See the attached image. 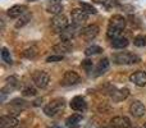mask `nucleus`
<instances>
[{"instance_id": "f257e3e1", "label": "nucleus", "mask_w": 146, "mask_h": 128, "mask_svg": "<svg viewBox=\"0 0 146 128\" xmlns=\"http://www.w3.org/2000/svg\"><path fill=\"white\" fill-rule=\"evenodd\" d=\"M124 27H126V18L121 14H114L113 17L109 19L106 35L111 38H115V37H118L119 33L123 31Z\"/></svg>"}, {"instance_id": "f03ea898", "label": "nucleus", "mask_w": 146, "mask_h": 128, "mask_svg": "<svg viewBox=\"0 0 146 128\" xmlns=\"http://www.w3.org/2000/svg\"><path fill=\"white\" fill-rule=\"evenodd\" d=\"M113 62L117 64H135L141 62V58L139 55H136V54L121 51V53L113 54Z\"/></svg>"}, {"instance_id": "7ed1b4c3", "label": "nucleus", "mask_w": 146, "mask_h": 128, "mask_svg": "<svg viewBox=\"0 0 146 128\" xmlns=\"http://www.w3.org/2000/svg\"><path fill=\"white\" fill-rule=\"evenodd\" d=\"M66 106V101H64L63 97H58L54 99L53 101L48 104V105L44 106V113L48 117H55L56 114H59Z\"/></svg>"}, {"instance_id": "20e7f679", "label": "nucleus", "mask_w": 146, "mask_h": 128, "mask_svg": "<svg viewBox=\"0 0 146 128\" xmlns=\"http://www.w3.org/2000/svg\"><path fill=\"white\" fill-rule=\"evenodd\" d=\"M68 18L64 14H59V15H54V18L50 21V27L54 32L60 35L67 27H68Z\"/></svg>"}, {"instance_id": "39448f33", "label": "nucleus", "mask_w": 146, "mask_h": 128, "mask_svg": "<svg viewBox=\"0 0 146 128\" xmlns=\"http://www.w3.org/2000/svg\"><path fill=\"white\" fill-rule=\"evenodd\" d=\"M32 81L38 88H45V87H48L50 77H49V74L46 72H44V70H36L32 74Z\"/></svg>"}, {"instance_id": "423d86ee", "label": "nucleus", "mask_w": 146, "mask_h": 128, "mask_svg": "<svg viewBox=\"0 0 146 128\" xmlns=\"http://www.w3.org/2000/svg\"><path fill=\"white\" fill-rule=\"evenodd\" d=\"M129 113L135 118H141L146 114V108L140 100H133L129 105Z\"/></svg>"}, {"instance_id": "0eeeda50", "label": "nucleus", "mask_w": 146, "mask_h": 128, "mask_svg": "<svg viewBox=\"0 0 146 128\" xmlns=\"http://www.w3.org/2000/svg\"><path fill=\"white\" fill-rule=\"evenodd\" d=\"M80 80H81V77L77 72H74V70H67V72L64 73L63 78H62L60 83L63 86H73L80 82Z\"/></svg>"}, {"instance_id": "6e6552de", "label": "nucleus", "mask_w": 146, "mask_h": 128, "mask_svg": "<svg viewBox=\"0 0 146 128\" xmlns=\"http://www.w3.org/2000/svg\"><path fill=\"white\" fill-rule=\"evenodd\" d=\"M71 17L73 21V25L76 26H82L83 23L87 21V13L83 9H80V8H76L71 12Z\"/></svg>"}, {"instance_id": "1a4fd4ad", "label": "nucleus", "mask_w": 146, "mask_h": 128, "mask_svg": "<svg viewBox=\"0 0 146 128\" xmlns=\"http://www.w3.org/2000/svg\"><path fill=\"white\" fill-rule=\"evenodd\" d=\"M28 105H30V104H28L26 100L14 99V100H12L9 104V110H10V113H13V114H19L22 110L27 109Z\"/></svg>"}, {"instance_id": "9d476101", "label": "nucleus", "mask_w": 146, "mask_h": 128, "mask_svg": "<svg viewBox=\"0 0 146 128\" xmlns=\"http://www.w3.org/2000/svg\"><path fill=\"white\" fill-rule=\"evenodd\" d=\"M99 33V27L96 25H90V26H86L82 31H81V36L85 38L86 41H91L98 36Z\"/></svg>"}, {"instance_id": "9b49d317", "label": "nucleus", "mask_w": 146, "mask_h": 128, "mask_svg": "<svg viewBox=\"0 0 146 128\" xmlns=\"http://www.w3.org/2000/svg\"><path fill=\"white\" fill-rule=\"evenodd\" d=\"M78 27H80V26H76V25L68 26V27H67L66 30L60 33V40L62 41H67V42H71L73 38H74V36L77 35Z\"/></svg>"}, {"instance_id": "f8f14e48", "label": "nucleus", "mask_w": 146, "mask_h": 128, "mask_svg": "<svg viewBox=\"0 0 146 128\" xmlns=\"http://www.w3.org/2000/svg\"><path fill=\"white\" fill-rule=\"evenodd\" d=\"M129 81L133 82L139 87H144L146 85V72H144V70H136L135 73H132L129 76Z\"/></svg>"}, {"instance_id": "ddd939ff", "label": "nucleus", "mask_w": 146, "mask_h": 128, "mask_svg": "<svg viewBox=\"0 0 146 128\" xmlns=\"http://www.w3.org/2000/svg\"><path fill=\"white\" fill-rule=\"evenodd\" d=\"M69 105L76 111H85L86 108H87V103H86L85 97H82V96H74L71 100Z\"/></svg>"}, {"instance_id": "4468645a", "label": "nucleus", "mask_w": 146, "mask_h": 128, "mask_svg": "<svg viewBox=\"0 0 146 128\" xmlns=\"http://www.w3.org/2000/svg\"><path fill=\"white\" fill-rule=\"evenodd\" d=\"M26 10H27V7H26V5L17 4V5L10 7L9 9L7 10V14H8V17H10V18H19L25 14Z\"/></svg>"}, {"instance_id": "2eb2a0df", "label": "nucleus", "mask_w": 146, "mask_h": 128, "mask_svg": "<svg viewBox=\"0 0 146 128\" xmlns=\"http://www.w3.org/2000/svg\"><path fill=\"white\" fill-rule=\"evenodd\" d=\"M63 8H64L63 4H62V1H59V0H51V1H49L48 4H46V10L54 15L62 14Z\"/></svg>"}, {"instance_id": "dca6fc26", "label": "nucleus", "mask_w": 146, "mask_h": 128, "mask_svg": "<svg viewBox=\"0 0 146 128\" xmlns=\"http://www.w3.org/2000/svg\"><path fill=\"white\" fill-rule=\"evenodd\" d=\"M19 121L13 115H3L0 118V128H14L18 126Z\"/></svg>"}, {"instance_id": "f3484780", "label": "nucleus", "mask_w": 146, "mask_h": 128, "mask_svg": "<svg viewBox=\"0 0 146 128\" xmlns=\"http://www.w3.org/2000/svg\"><path fill=\"white\" fill-rule=\"evenodd\" d=\"M129 91L128 88H117V90H113L110 92V97L113 99V101H123L128 97Z\"/></svg>"}, {"instance_id": "a211bd4d", "label": "nucleus", "mask_w": 146, "mask_h": 128, "mask_svg": "<svg viewBox=\"0 0 146 128\" xmlns=\"http://www.w3.org/2000/svg\"><path fill=\"white\" fill-rule=\"evenodd\" d=\"M109 65H110V63H109V59L108 58H103L101 60H99L98 65L95 67V70H94V77H99V76L104 74V73H106V70L109 69Z\"/></svg>"}, {"instance_id": "6ab92c4d", "label": "nucleus", "mask_w": 146, "mask_h": 128, "mask_svg": "<svg viewBox=\"0 0 146 128\" xmlns=\"http://www.w3.org/2000/svg\"><path fill=\"white\" fill-rule=\"evenodd\" d=\"M110 124L114 128H129L131 127V121L127 117H114L110 121Z\"/></svg>"}, {"instance_id": "aec40b11", "label": "nucleus", "mask_w": 146, "mask_h": 128, "mask_svg": "<svg viewBox=\"0 0 146 128\" xmlns=\"http://www.w3.org/2000/svg\"><path fill=\"white\" fill-rule=\"evenodd\" d=\"M73 49V45L71 42H67V41H60L59 44L53 46V50L55 53H58L59 55L60 54H67V53H71V50Z\"/></svg>"}, {"instance_id": "412c9836", "label": "nucleus", "mask_w": 146, "mask_h": 128, "mask_svg": "<svg viewBox=\"0 0 146 128\" xmlns=\"http://www.w3.org/2000/svg\"><path fill=\"white\" fill-rule=\"evenodd\" d=\"M128 44H129V41L127 40L126 37H123V36H118V37H115V38H111L110 45L113 46L114 49H123V48H127Z\"/></svg>"}, {"instance_id": "4be33fe9", "label": "nucleus", "mask_w": 146, "mask_h": 128, "mask_svg": "<svg viewBox=\"0 0 146 128\" xmlns=\"http://www.w3.org/2000/svg\"><path fill=\"white\" fill-rule=\"evenodd\" d=\"M81 121H82V115H81V114H72L71 117L67 118L66 124H67V127H69V128H76L80 124Z\"/></svg>"}, {"instance_id": "5701e85b", "label": "nucleus", "mask_w": 146, "mask_h": 128, "mask_svg": "<svg viewBox=\"0 0 146 128\" xmlns=\"http://www.w3.org/2000/svg\"><path fill=\"white\" fill-rule=\"evenodd\" d=\"M31 19H32V14L25 13V14H23L22 17L18 18V21L15 22V28H21V27H23V26H26Z\"/></svg>"}, {"instance_id": "b1692460", "label": "nucleus", "mask_w": 146, "mask_h": 128, "mask_svg": "<svg viewBox=\"0 0 146 128\" xmlns=\"http://www.w3.org/2000/svg\"><path fill=\"white\" fill-rule=\"evenodd\" d=\"M103 51V49L98 45H92V46H88L87 49L85 50V54L86 56H90V55H95V54H99Z\"/></svg>"}, {"instance_id": "393cba45", "label": "nucleus", "mask_w": 146, "mask_h": 128, "mask_svg": "<svg viewBox=\"0 0 146 128\" xmlns=\"http://www.w3.org/2000/svg\"><path fill=\"white\" fill-rule=\"evenodd\" d=\"M1 59L3 62H5L7 64H12L13 60H12V56H10V51L8 50L7 48H1Z\"/></svg>"}, {"instance_id": "a878e982", "label": "nucleus", "mask_w": 146, "mask_h": 128, "mask_svg": "<svg viewBox=\"0 0 146 128\" xmlns=\"http://www.w3.org/2000/svg\"><path fill=\"white\" fill-rule=\"evenodd\" d=\"M133 44L139 48H144L146 46V35H137L133 38Z\"/></svg>"}, {"instance_id": "bb28decb", "label": "nucleus", "mask_w": 146, "mask_h": 128, "mask_svg": "<svg viewBox=\"0 0 146 128\" xmlns=\"http://www.w3.org/2000/svg\"><path fill=\"white\" fill-rule=\"evenodd\" d=\"M23 55L28 59H33L36 55H37V48H36V46H31V48L26 49L25 53H23Z\"/></svg>"}, {"instance_id": "cd10ccee", "label": "nucleus", "mask_w": 146, "mask_h": 128, "mask_svg": "<svg viewBox=\"0 0 146 128\" xmlns=\"http://www.w3.org/2000/svg\"><path fill=\"white\" fill-rule=\"evenodd\" d=\"M81 7H82V9L85 10L87 14H96V13H98V10L91 4H87V3H81Z\"/></svg>"}, {"instance_id": "c85d7f7f", "label": "nucleus", "mask_w": 146, "mask_h": 128, "mask_svg": "<svg viewBox=\"0 0 146 128\" xmlns=\"http://www.w3.org/2000/svg\"><path fill=\"white\" fill-rule=\"evenodd\" d=\"M96 3H100L103 5H106V7H115L118 5V1L117 0H95Z\"/></svg>"}, {"instance_id": "c756f323", "label": "nucleus", "mask_w": 146, "mask_h": 128, "mask_svg": "<svg viewBox=\"0 0 146 128\" xmlns=\"http://www.w3.org/2000/svg\"><path fill=\"white\" fill-rule=\"evenodd\" d=\"M82 68L86 70V72H91L92 70V62L91 60H88V59H86V60H83L82 62Z\"/></svg>"}, {"instance_id": "7c9ffc66", "label": "nucleus", "mask_w": 146, "mask_h": 128, "mask_svg": "<svg viewBox=\"0 0 146 128\" xmlns=\"http://www.w3.org/2000/svg\"><path fill=\"white\" fill-rule=\"evenodd\" d=\"M63 59V55H50L46 58L48 63H54V62H60Z\"/></svg>"}, {"instance_id": "2f4dec72", "label": "nucleus", "mask_w": 146, "mask_h": 128, "mask_svg": "<svg viewBox=\"0 0 146 128\" xmlns=\"http://www.w3.org/2000/svg\"><path fill=\"white\" fill-rule=\"evenodd\" d=\"M22 94L25 96H35L36 95V90L33 87H26L25 90H23Z\"/></svg>"}, {"instance_id": "473e14b6", "label": "nucleus", "mask_w": 146, "mask_h": 128, "mask_svg": "<svg viewBox=\"0 0 146 128\" xmlns=\"http://www.w3.org/2000/svg\"><path fill=\"white\" fill-rule=\"evenodd\" d=\"M41 101H42V99H38V100H36V101H35V105H40Z\"/></svg>"}, {"instance_id": "72a5a7b5", "label": "nucleus", "mask_w": 146, "mask_h": 128, "mask_svg": "<svg viewBox=\"0 0 146 128\" xmlns=\"http://www.w3.org/2000/svg\"><path fill=\"white\" fill-rule=\"evenodd\" d=\"M53 128H62V127H53Z\"/></svg>"}, {"instance_id": "f704fd0d", "label": "nucleus", "mask_w": 146, "mask_h": 128, "mask_svg": "<svg viewBox=\"0 0 146 128\" xmlns=\"http://www.w3.org/2000/svg\"><path fill=\"white\" fill-rule=\"evenodd\" d=\"M144 128H146V123H145V126H144Z\"/></svg>"}, {"instance_id": "c9c22d12", "label": "nucleus", "mask_w": 146, "mask_h": 128, "mask_svg": "<svg viewBox=\"0 0 146 128\" xmlns=\"http://www.w3.org/2000/svg\"><path fill=\"white\" fill-rule=\"evenodd\" d=\"M31 1H33V0H31Z\"/></svg>"}]
</instances>
